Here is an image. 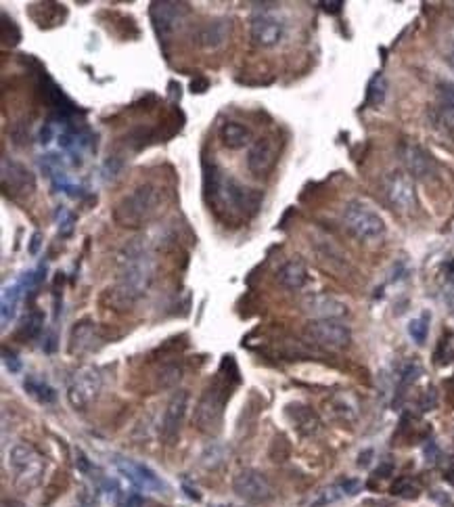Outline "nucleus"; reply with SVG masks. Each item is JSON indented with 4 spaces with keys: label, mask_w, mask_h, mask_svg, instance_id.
Returning a JSON list of instances; mask_svg holds the SVG:
<instances>
[{
    "label": "nucleus",
    "mask_w": 454,
    "mask_h": 507,
    "mask_svg": "<svg viewBox=\"0 0 454 507\" xmlns=\"http://www.w3.org/2000/svg\"><path fill=\"white\" fill-rule=\"evenodd\" d=\"M285 413H287L289 422L293 424V428H295L300 434L312 436L321 430V420H319V415H317L310 407H306V405H302V403H291Z\"/></svg>",
    "instance_id": "412c9836"
},
{
    "label": "nucleus",
    "mask_w": 454,
    "mask_h": 507,
    "mask_svg": "<svg viewBox=\"0 0 454 507\" xmlns=\"http://www.w3.org/2000/svg\"><path fill=\"white\" fill-rule=\"evenodd\" d=\"M122 170H124V161L118 155H109V159L103 164V174L107 181H116L122 174Z\"/></svg>",
    "instance_id": "4c0bfd02"
},
{
    "label": "nucleus",
    "mask_w": 454,
    "mask_h": 507,
    "mask_svg": "<svg viewBox=\"0 0 454 507\" xmlns=\"http://www.w3.org/2000/svg\"><path fill=\"white\" fill-rule=\"evenodd\" d=\"M391 495L400 499H417L421 495V487L412 478H398L391 484Z\"/></svg>",
    "instance_id": "7c9ffc66"
},
{
    "label": "nucleus",
    "mask_w": 454,
    "mask_h": 507,
    "mask_svg": "<svg viewBox=\"0 0 454 507\" xmlns=\"http://www.w3.org/2000/svg\"><path fill=\"white\" fill-rule=\"evenodd\" d=\"M438 94H440V105L436 109V122L442 128V133L454 141V86L440 84Z\"/></svg>",
    "instance_id": "aec40b11"
},
{
    "label": "nucleus",
    "mask_w": 454,
    "mask_h": 507,
    "mask_svg": "<svg viewBox=\"0 0 454 507\" xmlns=\"http://www.w3.org/2000/svg\"><path fill=\"white\" fill-rule=\"evenodd\" d=\"M8 468L15 476V484L21 489H36L44 476L47 461L44 457L25 442H17L8 451Z\"/></svg>",
    "instance_id": "39448f33"
},
{
    "label": "nucleus",
    "mask_w": 454,
    "mask_h": 507,
    "mask_svg": "<svg viewBox=\"0 0 454 507\" xmlns=\"http://www.w3.org/2000/svg\"><path fill=\"white\" fill-rule=\"evenodd\" d=\"M278 157V147L272 137H262L258 141H254V145L250 147L247 153V170L254 176H266Z\"/></svg>",
    "instance_id": "a211bd4d"
},
{
    "label": "nucleus",
    "mask_w": 454,
    "mask_h": 507,
    "mask_svg": "<svg viewBox=\"0 0 454 507\" xmlns=\"http://www.w3.org/2000/svg\"><path fill=\"white\" fill-rule=\"evenodd\" d=\"M51 139H53V126H51V124H47V126L40 130V143H42V145H47V143H51Z\"/></svg>",
    "instance_id": "a18cd8bd"
},
{
    "label": "nucleus",
    "mask_w": 454,
    "mask_h": 507,
    "mask_svg": "<svg viewBox=\"0 0 454 507\" xmlns=\"http://www.w3.org/2000/svg\"><path fill=\"white\" fill-rule=\"evenodd\" d=\"M187 409H189V392L187 390H178L172 394L166 411H164V420H161V436L164 440L172 442L176 440V436L180 432V426L185 422V415H187Z\"/></svg>",
    "instance_id": "f3484780"
},
{
    "label": "nucleus",
    "mask_w": 454,
    "mask_h": 507,
    "mask_svg": "<svg viewBox=\"0 0 454 507\" xmlns=\"http://www.w3.org/2000/svg\"><path fill=\"white\" fill-rule=\"evenodd\" d=\"M207 88H209V80L205 75H197L191 82V92H195V94H203Z\"/></svg>",
    "instance_id": "a19ab883"
},
{
    "label": "nucleus",
    "mask_w": 454,
    "mask_h": 507,
    "mask_svg": "<svg viewBox=\"0 0 454 507\" xmlns=\"http://www.w3.org/2000/svg\"><path fill=\"white\" fill-rule=\"evenodd\" d=\"M436 405H438V392L434 388H429L421 398V411H431V409H436Z\"/></svg>",
    "instance_id": "58836bf2"
},
{
    "label": "nucleus",
    "mask_w": 454,
    "mask_h": 507,
    "mask_svg": "<svg viewBox=\"0 0 454 507\" xmlns=\"http://www.w3.org/2000/svg\"><path fill=\"white\" fill-rule=\"evenodd\" d=\"M276 279L285 290L297 291L302 290L308 281V269L302 260H289L278 269Z\"/></svg>",
    "instance_id": "5701e85b"
},
{
    "label": "nucleus",
    "mask_w": 454,
    "mask_h": 507,
    "mask_svg": "<svg viewBox=\"0 0 454 507\" xmlns=\"http://www.w3.org/2000/svg\"><path fill=\"white\" fill-rule=\"evenodd\" d=\"M99 340L97 325L90 319H82L73 325L71 336H69V353L71 355H82L86 350L94 348V342Z\"/></svg>",
    "instance_id": "4be33fe9"
},
{
    "label": "nucleus",
    "mask_w": 454,
    "mask_h": 507,
    "mask_svg": "<svg viewBox=\"0 0 454 507\" xmlns=\"http://www.w3.org/2000/svg\"><path fill=\"white\" fill-rule=\"evenodd\" d=\"M331 411L343 422H354L358 417V405L354 403L350 394H337L331 401Z\"/></svg>",
    "instance_id": "cd10ccee"
},
{
    "label": "nucleus",
    "mask_w": 454,
    "mask_h": 507,
    "mask_svg": "<svg viewBox=\"0 0 454 507\" xmlns=\"http://www.w3.org/2000/svg\"><path fill=\"white\" fill-rule=\"evenodd\" d=\"M161 204H164V189L153 183H145L132 189L128 195H124L116 204L111 216L116 224L124 228H142L159 214Z\"/></svg>",
    "instance_id": "7ed1b4c3"
},
{
    "label": "nucleus",
    "mask_w": 454,
    "mask_h": 507,
    "mask_svg": "<svg viewBox=\"0 0 454 507\" xmlns=\"http://www.w3.org/2000/svg\"><path fill=\"white\" fill-rule=\"evenodd\" d=\"M73 220H75V216H67V220H63L61 222V235H69L71 231H73Z\"/></svg>",
    "instance_id": "09e8293b"
},
{
    "label": "nucleus",
    "mask_w": 454,
    "mask_h": 507,
    "mask_svg": "<svg viewBox=\"0 0 454 507\" xmlns=\"http://www.w3.org/2000/svg\"><path fill=\"white\" fill-rule=\"evenodd\" d=\"M21 293H23V286L21 283H13L11 288H6L2 293V308H0V317H2V327L6 329L15 314H17V306H19V300H21Z\"/></svg>",
    "instance_id": "393cba45"
},
{
    "label": "nucleus",
    "mask_w": 454,
    "mask_h": 507,
    "mask_svg": "<svg viewBox=\"0 0 454 507\" xmlns=\"http://www.w3.org/2000/svg\"><path fill=\"white\" fill-rule=\"evenodd\" d=\"M2 357H4V365H6V369H8L11 373H19V371H21V362H19L15 353H8V348H4V350H2Z\"/></svg>",
    "instance_id": "ea45409f"
},
{
    "label": "nucleus",
    "mask_w": 454,
    "mask_h": 507,
    "mask_svg": "<svg viewBox=\"0 0 454 507\" xmlns=\"http://www.w3.org/2000/svg\"><path fill=\"white\" fill-rule=\"evenodd\" d=\"M373 448H367V451H362L360 453V457H358V465L360 468H367V465H371V459H373Z\"/></svg>",
    "instance_id": "37998d69"
},
{
    "label": "nucleus",
    "mask_w": 454,
    "mask_h": 507,
    "mask_svg": "<svg viewBox=\"0 0 454 507\" xmlns=\"http://www.w3.org/2000/svg\"><path fill=\"white\" fill-rule=\"evenodd\" d=\"M203 189L205 200L214 214L228 222H243L258 214L264 193L258 189H250L241 185L237 178L226 174L216 164H207L203 168Z\"/></svg>",
    "instance_id": "f257e3e1"
},
{
    "label": "nucleus",
    "mask_w": 454,
    "mask_h": 507,
    "mask_svg": "<svg viewBox=\"0 0 454 507\" xmlns=\"http://www.w3.org/2000/svg\"><path fill=\"white\" fill-rule=\"evenodd\" d=\"M448 290H450V291H448V293H450V295H453V298H454V275H453V277H450V286H448Z\"/></svg>",
    "instance_id": "603ef678"
},
{
    "label": "nucleus",
    "mask_w": 454,
    "mask_h": 507,
    "mask_svg": "<svg viewBox=\"0 0 454 507\" xmlns=\"http://www.w3.org/2000/svg\"><path fill=\"white\" fill-rule=\"evenodd\" d=\"M306 336L326 350H343L352 342V331L337 319L326 321H312L306 327Z\"/></svg>",
    "instance_id": "9d476101"
},
{
    "label": "nucleus",
    "mask_w": 454,
    "mask_h": 507,
    "mask_svg": "<svg viewBox=\"0 0 454 507\" xmlns=\"http://www.w3.org/2000/svg\"><path fill=\"white\" fill-rule=\"evenodd\" d=\"M233 491L237 493V497H241L247 503L262 506L268 503L274 497V487L272 482L266 478V474H262L259 470H241L235 480H233Z\"/></svg>",
    "instance_id": "1a4fd4ad"
},
{
    "label": "nucleus",
    "mask_w": 454,
    "mask_h": 507,
    "mask_svg": "<svg viewBox=\"0 0 454 507\" xmlns=\"http://www.w3.org/2000/svg\"><path fill=\"white\" fill-rule=\"evenodd\" d=\"M423 373V369H421V365L417 361H408L404 367H402V371H400V394H404V390L406 388H410L417 379H419V375Z\"/></svg>",
    "instance_id": "72a5a7b5"
},
{
    "label": "nucleus",
    "mask_w": 454,
    "mask_h": 507,
    "mask_svg": "<svg viewBox=\"0 0 454 507\" xmlns=\"http://www.w3.org/2000/svg\"><path fill=\"white\" fill-rule=\"evenodd\" d=\"M231 19L228 17H216V19H209L205 23H201L195 32V42L205 49V51H216L220 49L228 36H231Z\"/></svg>",
    "instance_id": "6ab92c4d"
},
{
    "label": "nucleus",
    "mask_w": 454,
    "mask_h": 507,
    "mask_svg": "<svg viewBox=\"0 0 454 507\" xmlns=\"http://www.w3.org/2000/svg\"><path fill=\"white\" fill-rule=\"evenodd\" d=\"M23 386H25V390H27L34 398H38V401L44 403V405H51V403L57 401L55 388L49 386L44 379H38L36 375H27V377L23 379Z\"/></svg>",
    "instance_id": "a878e982"
},
{
    "label": "nucleus",
    "mask_w": 454,
    "mask_h": 507,
    "mask_svg": "<svg viewBox=\"0 0 454 507\" xmlns=\"http://www.w3.org/2000/svg\"><path fill=\"white\" fill-rule=\"evenodd\" d=\"M2 189L13 200L30 197L36 191V176L23 164L2 157Z\"/></svg>",
    "instance_id": "f8f14e48"
},
{
    "label": "nucleus",
    "mask_w": 454,
    "mask_h": 507,
    "mask_svg": "<svg viewBox=\"0 0 454 507\" xmlns=\"http://www.w3.org/2000/svg\"><path fill=\"white\" fill-rule=\"evenodd\" d=\"M101 384L103 381H101L99 369H94L90 365L80 367L71 375L69 386H67V401H69V405L75 411H84L97 398V394L101 392Z\"/></svg>",
    "instance_id": "6e6552de"
},
{
    "label": "nucleus",
    "mask_w": 454,
    "mask_h": 507,
    "mask_svg": "<svg viewBox=\"0 0 454 507\" xmlns=\"http://www.w3.org/2000/svg\"><path fill=\"white\" fill-rule=\"evenodd\" d=\"M391 472H393V463H391V461H386V463L375 472V476H377V478H388Z\"/></svg>",
    "instance_id": "de8ad7c7"
},
{
    "label": "nucleus",
    "mask_w": 454,
    "mask_h": 507,
    "mask_svg": "<svg viewBox=\"0 0 454 507\" xmlns=\"http://www.w3.org/2000/svg\"><path fill=\"white\" fill-rule=\"evenodd\" d=\"M122 507H142V499L138 495H130L124 499V506Z\"/></svg>",
    "instance_id": "8fccbe9b"
},
{
    "label": "nucleus",
    "mask_w": 454,
    "mask_h": 507,
    "mask_svg": "<svg viewBox=\"0 0 454 507\" xmlns=\"http://www.w3.org/2000/svg\"><path fill=\"white\" fill-rule=\"evenodd\" d=\"M427 334H429V317L423 314V317H417L408 323V336L417 342V344H425L427 340Z\"/></svg>",
    "instance_id": "473e14b6"
},
{
    "label": "nucleus",
    "mask_w": 454,
    "mask_h": 507,
    "mask_svg": "<svg viewBox=\"0 0 454 507\" xmlns=\"http://www.w3.org/2000/svg\"><path fill=\"white\" fill-rule=\"evenodd\" d=\"M116 468L120 470V474L128 480L132 487H136L140 491H161V489H166L161 478L145 463L124 459V457H116Z\"/></svg>",
    "instance_id": "dca6fc26"
},
{
    "label": "nucleus",
    "mask_w": 454,
    "mask_h": 507,
    "mask_svg": "<svg viewBox=\"0 0 454 507\" xmlns=\"http://www.w3.org/2000/svg\"><path fill=\"white\" fill-rule=\"evenodd\" d=\"M180 377H183L180 367H176V365H166V367L159 371V386H161V388H172V386H176V384L180 381Z\"/></svg>",
    "instance_id": "e433bc0d"
},
{
    "label": "nucleus",
    "mask_w": 454,
    "mask_h": 507,
    "mask_svg": "<svg viewBox=\"0 0 454 507\" xmlns=\"http://www.w3.org/2000/svg\"><path fill=\"white\" fill-rule=\"evenodd\" d=\"M400 157H402V164L406 168V174L415 181H427L436 174V161L431 157V153L421 147L419 143H402L400 147Z\"/></svg>",
    "instance_id": "ddd939ff"
},
{
    "label": "nucleus",
    "mask_w": 454,
    "mask_h": 507,
    "mask_svg": "<svg viewBox=\"0 0 454 507\" xmlns=\"http://www.w3.org/2000/svg\"><path fill=\"white\" fill-rule=\"evenodd\" d=\"M231 396V386L228 379L218 377L211 386L205 388V392L201 394L197 407H195L193 424L197 430L205 432V434H216L222 426V417H224V405Z\"/></svg>",
    "instance_id": "20e7f679"
},
{
    "label": "nucleus",
    "mask_w": 454,
    "mask_h": 507,
    "mask_svg": "<svg viewBox=\"0 0 454 507\" xmlns=\"http://www.w3.org/2000/svg\"><path fill=\"white\" fill-rule=\"evenodd\" d=\"M149 15L157 36L166 40L185 23L189 15V4L187 2H151Z\"/></svg>",
    "instance_id": "9b49d317"
},
{
    "label": "nucleus",
    "mask_w": 454,
    "mask_h": 507,
    "mask_svg": "<svg viewBox=\"0 0 454 507\" xmlns=\"http://www.w3.org/2000/svg\"><path fill=\"white\" fill-rule=\"evenodd\" d=\"M75 465H78V470H80L82 474H88V472L92 470V463L88 461V457H86L82 451H75Z\"/></svg>",
    "instance_id": "79ce46f5"
},
{
    "label": "nucleus",
    "mask_w": 454,
    "mask_h": 507,
    "mask_svg": "<svg viewBox=\"0 0 454 507\" xmlns=\"http://www.w3.org/2000/svg\"><path fill=\"white\" fill-rule=\"evenodd\" d=\"M42 323H44V319H42L40 312H30V314L25 317L23 325L19 327V336H21V338H27V340L36 338V336L42 331Z\"/></svg>",
    "instance_id": "2f4dec72"
},
{
    "label": "nucleus",
    "mask_w": 454,
    "mask_h": 507,
    "mask_svg": "<svg viewBox=\"0 0 454 507\" xmlns=\"http://www.w3.org/2000/svg\"><path fill=\"white\" fill-rule=\"evenodd\" d=\"M19 40H21L19 25L13 19H8L6 13H2V42H4V47H8V44L15 47V44H19Z\"/></svg>",
    "instance_id": "f704fd0d"
},
{
    "label": "nucleus",
    "mask_w": 454,
    "mask_h": 507,
    "mask_svg": "<svg viewBox=\"0 0 454 507\" xmlns=\"http://www.w3.org/2000/svg\"><path fill=\"white\" fill-rule=\"evenodd\" d=\"M302 310L312 317L314 321H326V319H343L350 310L348 304L341 302L335 295L329 293H308L302 298Z\"/></svg>",
    "instance_id": "4468645a"
},
{
    "label": "nucleus",
    "mask_w": 454,
    "mask_h": 507,
    "mask_svg": "<svg viewBox=\"0 0 454 507\" xmlns=\"http://www.w3.org/2000/svg\"><path fill=\"white\" fill-rule=\"evenodd\" d=\"M321 6H323L326 13H339V11L343 8V2H341V0H333V2H321Z\"/></svg>",
    "instance_id": "c03bdc74"
},
{
    "label": "nucleus",
    "mask_w": 454,
    "mask_h": 507,
    "mask_svg": "<svg viewBox=\"0 0 454 507\" xmlns=\"http://www.w3.org/2000/svg\"><path fill=\"white\" fill-rule=\"evenodd\" d=\"M34 6H36L38 11H42V17H40V19H34L40 28L59 25L61 17L65 15V8H61L63 4H57V2H36Z\"/></svg>",
    "instance_id": "c85d7f7f"
},
{
    "label": "nucleus",
    "mask_w": 454,
    "mask_h": 507,
    "mask_svg": "<svg viewBox=\"0 0 454 507\" xmlns=\"http://www.w3.org/2000/svg\"><path fill=\"white\" fill-rule=\"evenodd\" d=\"M203 465H207V468H218L224 459H226V451H224V446H220L218 442H211L207 448H205V453H203Z\"/></svg>",
    "instance_id": "c9c22d12"
},
{
    "label": "nucleus",
    "mask_w": 454,
    "mask_h": 507,
    "mask_svg": "<svg viewBox=\"0 0 454 507\" xmlns=\"http://www.w3.org/2000/svg\"><path fill=\"white\" fill-rule=\"evenodd\" d=\"M252 40L254 44H258L262 49H272L276 47L283 36H285V23L281 17L272 15V13H258L254 19H252Z\"/></svg>",
    "instance_id": "2eb2a0df"
},
{
    "label": "nucleus",
    "mask_w": 454,
    "mask_h": 507,
    "mask_svg": "<svg viewBox=\"0 0 454 507\" xmlns=\"http://www.w3.org/2000/svg\"><path fill=\"white\" fill-rule=\"evenodd\" d=\"M185 491H187V495H189L191 499H195V501H199V499H201V495H199V491H197V489H191L189 484H185Z\"/></svg>",
    "instance_id": "3c124183"
},
{
    "label": "nucleus",
    "mask_w": 454,
    "mask_h": 507,
    "mask_svg": "<svg viewBox=\"0 0 454 507\" xmlns=\"http://www.w3.org/2000/svg\"><path fill=\"white\" fill-rule=\"evenodd\" d=\"M384 195L388 200V204L398 212V214H415L419 208V197H417V189H415V181L402 172V170H393L389 172L384 181Z\"/></svg>",
    "instance_id": "0eeeda50"
},
{
    "label": "nucleus",
    "mask_w": 454,
    "mask_h": 507,
    "mask_svg": "<svg viewBox=\"0 0 454 507\" xmlns=\"http://www.w3.org/2000/svg\"><path fill=\"white\" fill-rule=\"evenodd\" d=\"M345 497H348V493H345V489H343L341 482L329 484V487L321 489V491L310 499L308 507H329L333 506V503H339V501L345 499Z\"/></svg>",
    "instance_id": "bb28decb"
},
{
    "label": "nucleus",
    "mask_w": 454,
    "mask_h": 507,
    "mask_svg": "<svg viewBox=\"0 0 454 507\" xmlns=\"http://www.w3.org/2000/svg\"><path fill=\"white\" fill-rule=\"evenodd\" d=\"M40 245H42V235H40V233H34V235H32V243H30V254H38Z\"/></svg>",
    "instance_id": "49530a36"
},
{
    "label": "nucleus",
    "mask_w": 454,
    "mask_h": 507,
    "mask_svg": "<svg viewBox=\"0 0 454 507\" xmlns=\"http://www.w3.org/2000/svg\"><path fill=\"white\" fill-rule=\"evenodd\" d=\"M341 220L343 226L360 241H377L386 235V220L360 200H352L343 206Z\"/></svg>",
    "instance_id": "423d86ee"
},
{
    "label": "nucleus",
    "mask_w": 454,
    "mask_h": 507,
    "mask_svg": "<svg viewBox=\"0 0 454 507\" xmlns=\"http://www.w3.org/2000/svg\"><path fill=\"white\" fill-rule=\"evenodd\" d=\"M220 141L228 149H243L252 143V130L239 122H224L220 128Z\"/></svg>",
    "instance_id": "b1692460"
},
{
    "label": "nucleus",
    "mask_w": 454,
    "mask_h": 507,
    "mask_svg": "<svg viewBox=\"0 0 454 507\" xmlns=\"http://www.w3.org/2000/svg\"><path fill=\"white\" fill-rule=\"evenodd\" d=\"M386 90H388V84H386V78L381 73H377L371 84H369V90H367V105L371 107H379L384 101H386Z\"/></svg>",
    "instance_id": "c756f323"
},
{
    "label": "nucleus",
    "mask_w": 454,
    "mask_h": 507,
    "mask_svg": "<svg viewBox=\"0 0 454 507\" xmlns=\"http://www.w3.org/2000/svg\"><path fill=\"white\" fill-rule=\"evenodd\" d=\"M145 241L147 239L142 237L130 239L118 254V281L116 288L109 291L118 310H124L140 300L155 277V262Z\"/></svg>",
    "instance_id": "f03ea898"
}]
</instances>
